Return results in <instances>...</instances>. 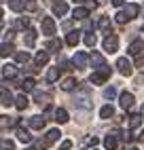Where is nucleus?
Listing matches in <instances>:
<instances>
[{
  "instance_id": "nucleus-1",
  "label": "nucleus",
  "mask_w": 144,
  "mask_h": 150,
  "mask_svg": "<svg viewBox=\"0 0 144 150\" xmlns=\"http://www.w3.org/2000/svg\"><path fill=\"white\" fill-rule=\"evenodd\" d=\"M102 45H104V51H106V53H115L117 49H119V38H117L115 34H108Z\"/></svg>"
},
{
  "instance_id": "nucleus-2",
  "label": "nucleus",
  "mask_w": 144,
  "mask_h": 150,
  "mask_svg": "<svg viewBox=\"0 0 144 150\" xmlns=\"http://www.w3.org/2000/svg\"><path fill=\"white\" fill-rule=\"evenodd\" d=\"M74 106H76V108H83V110H89L91 106H93V104H91V99H89V93H87V91L78 93V95L74 97Z\"/></svg>"
},
{
  "instance_id": "nucleus-3",
  "label": "nucleus",
  "mask_w": 144,
  "mask_h": 150,
  "mask_svg": "<svg viewBox=\"0 0 144 150\" xmlns=\"http://www.w3.org/2000/svg\"><path fill=\"white\" fill-rule=\"evenodd\" d=\"M108 76H110V68H104V70H98V72H93L89 81L93 83V85H102V83H104Z\"/></svg>"
},
{
  "instance_id": "nucleus-4",
  "label": "nucleus",
  "mask_w": 144,
  "mask_h": 150,
  "mask_svg": "<svg viewBox=\"0 0 144 150\" xmlns=\"http://www.w3.org/2000/svg\"><path fill=\"white\" fill-rule=\"evenodd\" d=\"M117 70L123 74V76H129L131 74V62L127 57H121V59H117Z\"/></svg>"
},
{
  "instance_id": "nucleus-5",
  "label": "nucleus",
  "mask_w": 144,
  "mask_h": 150,
  "mask_svg": "<svg viewBox=\"0 0 144 150\" xmlns=\"http://www.w3.org/2000/svg\"><path fill=\"white\" fill-rule=\"evenodd\" d=\"M43 34L49 36V38L55 34V21H53V17H43Z\"/></svg>"
},
{
  "instance_id": "nucleus-6",
  "label": "nucleus",
  "mask_w": 144,
  "mask_h": 150,
  "mask_svg": "<svg viewBox=\"0 0 144 150\" xmlns=\"http://www.w3.org/2000/svg\"><path fill=\"white\" fill-rule=\"evenodd\" d=\"M89 59H91V57H89L87 53H83V51H78V53L74 55V59H72V64H74L76 68H85Z\"/></svg>"
},
{
  "instance_id": "nucleus-7",
  "label": "nucleus",
  "mask_w": 144,
  "mask_h": 150,
  "mask_svg": "<svg viewBox=\"0 0 144 150\" xmlns=\"http://www.w3.org/2000/svg\"><path fill=\"white\" fill-rule=\"evenodd\" d=\"M140 51H144V42H142V40H133V42L127 47V53H129V55H140Z\"/></svg>"
},
{
  "instance_id": "nucleus-8",
  "label": "nucleus",
  "mask_w": 144,
  "mask_h": 150,
  "mask_svg": "<svg viewBox=\"0 0 144 150\" xmlns=\"http://www.w3.org/2000/svg\"><path fill=\"white\" fill-rule=\"evenodd\" d=\"M91 64L96 66V70H104V68H108V66L104 64V57H102L100 53H91Z\"/></svg>"
},
{
  "instance_id": "nucleus-9",
  "label": "nucleus",
  "mask_w": 144,
  "mask_h": 150,
  "mask_svg": "<svg viewBox=\"0 0 144 150\" xmlns=\"http://www.w3.org/2000/svg\"><path fill=\"white\" fill-rule=\"evenodd\" d=\"M131 106H133V95L127 93V91H123V93H121V108L127 110V108H131Z\"/></svg>"
},
{
  "instance_id": "nucleus-10",
  "label": "nucleus",
  "mask_w": 144,
  "mask_h": 150,
  "mask_svg": "<svg viewBox=\"0 0 144 150\" xmlns=\"http://www.w3.org/2000/svg\"><path fill=\"white\" fill-rule=\"evenodd\" d=\"M0 93H2V106H4V108H6V106H11V104L15 102V99H13V95H11V91L6 89V85H4L2 89H0Z\"/></svg>"
},
{
  "instance_id": "nucleus-11",
  "label": "nucleus",
  "mask_w": 144,
  "mask_h": 150,
  "mask_svg": "<svg viewBox=\"0 0 144 150\" xmlns=\"http://www.w3.org/2000/svg\"><path fill=\"white\" fill-rule=\"evenodd\" d=\"M24 42H26V47H34L36 45V32H34V30H26Z\"/></svg>"
},
{
  "instance_id": "nucleus-12",
  "label": "nucleus",
  "mask_w": 144,
  "mask_h": 150,
  "mask_svg": "<svg viewBox=\"0 0 144 150\" xmlns=\"http://www.w3.org/2000/svg\"><path fill=\"white\" fill-rule=\"evenodd\" d=\"M59 131H57V129H49V131H47V137H45V144L49 146V144H53V142H57V139H59Z\"/></svg>"
},
{
  "instance_id": "nucleus-13",
  "label": "nucleus",
  "mask_w": 144,
  "mask_h": 150,
  "mask_svg": "<svg viewBox=\"0 0 144 150\" xmlns=\"http://www.w3.org/2000/svg\"><path fill=\"white\" fill-rule=\"evenodd\" d=\"M72 17H74V19H87V17H89V8H85V6H76L74 11H72Z\"/></svg>"
},
{
  "instance_id": "nucleus-14",
  "label": "nucleus",
  "mask_w": 144,
  "mask_h": 150,
  "mask_svg": "<svg viewBox=\"0 0 144 150\" xmlns=\"http://www.w3.org/2000/svg\"><path fill=\"white\" fill-rule=\"evenodd\" d=\"M17 139H19V142H32V135H30L28 129L17 127Z\"/></svg>"
},
{
  "instance_id": "nucleus-15",
  "label": "nucleus",
  "mask_w": 144,
  "mask_h": 150,
  "mask_svg": "<svg viewBox=\"0 0 144 150\" xmlns=\"http://www.w3.org/2000/svg\"><path fill=\"white\" fill-rule=\"evenodd\" d=\"M24 0H9V8H11V11H15V13H21L24 11Z\"/></svg>"
},
{
  "instance_id": "nucleus-16",
  "label": "nucleus",
  "mask_w": 144,
  "mask_h": 150,
  "mask_svg": "<svg viewBox=\"0 0 144 150\" xmlns=\"http://www.w3.org/2000/svg\"><path fill=\"white\" fill-rule=\"evenodd\" d=\"M34 97H36V102H38V104H43V106H47V104L51 102V95H49V93H43V91H36Z\"/></svg>"
},
{
  "instance_id": "nucleus-17",
  "label": "nucleus",
  "mask_w": 144,
  "mask_h": 150,
  "mask_svg": "<svg viewBox=\"0 0 144 150\" xmlns=\"http://www.w3.org/2000/svg\"><path fill=\"white\" fill-rule=\"evenodd\" d=\"M104 146H106L108 150H115V148L119 146V142H117V135H106V137H104Z\"/></svg>"
},
{
  "instance_id": "nucleus-18",
  "label": "nucleus",
  "mask_w": 144,
  "mask_h": 150,
  "mask_svg": "<svg viewBox=\"0 0 144 150\" xmlns=\"http://www.w3.org/2000/svg\"><path fill=\"white\" fill-rule=\"evenodd\" d=\"M53 13L59 15V17L66 15V13H68V4H66V2H57V4H53Z\"/></svg>"
},
{
  "instance_id": "nucleus-19",
  "label": "nucleus",
  "mask_w": 144,
  "mask_h": 150,
  "mask_svg": "<svg viewBox=\"0 0 144 150\" xmlns=\"http://www.w3.org/2000/svg\"><path fill=\"white\" fill-rule=\"evenodd\" d=\"M19 87H21V91H24V93H30V91L34 89V81H32V78H24Z\"/></svg>"
},
{
  "instance_id": "nucleus-20",
  "label": "nucleus",
  "mask_w": 144,
  "mask_h": 150,
  "mask_svg": "<svg viewBox=\"0 0 144 150\" xmlns=\"http://www.w3.org/2000/svg\"><path fill=\"white\" fill-rule=\"evenodd\" d=\"M81 32H70L68 34V38H66V42L70 45V47H76L78 45V40H81V36H78Z\"/></svg>"
},
{
  "instance_id": "nucleus-21",
  "label": "nucleus",
  "mask_w": 144,
  "mask_h": 150,
  "mask_svg": "<svg viewBox=\"0 0 144 150\" xmlns=\"http://www.w3.org/2000/svg\"><path fill=\"white\" fill-rule=\"evenodd\" d=\"M17 74V68L15 66H2V76L4 78H13Z\"/></svg>"
},
{
  "instance_id": "nucleus-22",
  "label": "nucleus",
  "mask_w": 144,
  "mask_h": 150,
  "mask_svg": "<svg viewBox=\"0 0 144 150\" xmlns=\"http://www.w3.org/2000/svg\"><path fill=\"white\" fill-rule=\"evenodd\" d=\"M55 121H57V123H66V121H68V112H66L64 108H57V110H55Z\"/></svg>"
},
{
  "instance_id": "nucleus-23",
  "label": "nucleus",
  "mask_w": 144,
  "mask_h": 150,
  "mask_svg": "<svg viewBox=\"0 0 144 150\" xmlns=\"http://www.w3.org/2000/svg\"><path fill=\"white\" fill-rule=\"evenodd\" d=\"M57 78H59V66H57V68H51L49 72H47V81H49V83H55Z\"/></svg>"
},
{
  "instance_id": "nucleus-24",
  "label": "nucleus",
  "mask_w": 144,
  "mask_h": 150,
  "mask_svg": "<svg viewBox=\"0 0 144 150\" xmlns=\"http://www.w3.org/2000/svg\"><path fill=\"white\" fill-rule=\"evenodd\" d=\"M59 87L64 89V91H72V89L76 87V81H74V78H66V81H61Z\"/></svg>"
},
{
  "instance_id": "nucleus-25",
  "label": "nucleus",
  "mask_w": 144,
  "mask_h": 150,
  "mask_svg": "<svg viewBox=\"0 0 144 150\" xmlns=\"http://www.w3.org/2000/svg\"><path fill=\"white\" fill-rule=\"evenodd\" d=\"M30 125H32L34 129H43L45 127V118L43 116H32L30 118Z\"/></svg>"
},
{
  "instance_id": "nucleus-26",
  "label": "nucleus",
  "mask_w": 144,
  "mask_h": 150,
  "mask_svg": "<svg viewBox=\"0 0 144 150\" xmlns=\"http://www.w3.org/2000/svg\"><path fill=\"white\" fill-rule=\"evenodd\" d=\"M125 13H127V17H129V19H133V17H136V15L140 13V6H138V4H127Z\"/></svg>"
},
{
  "instance_id": "nucleus-27",
  "label": "nucleus",
  "mask_w": 144,
  "mask_h": 150,
  "mask_svg": "<svg viewBox=\"0 0 144 150\" xmlns=\"http://www.w3.org/2000/svg\"><path fill=\"white\" fill-rule=\"evenodd\" d=\"M47 49H49V51H53V53H59L61 51V40H49Z\"/></svg>"
},
{
  "instance_id": "nucleus-28",
  "label": "nucleus",
  "mask_w": 144,
  "mask_h": 150,
  "mask_svg": "<svg viewBox=\"0 0 144 150\" xmlns=\"http://www.w3.org/2000/svg\"><path fill=\"white\" fill-rule=\"evenodd\" d=\"M15 106H17L19 110H26V108H28V97H26V93L19 95V97L15 99Z\"/></svg>"
},
{
  "instance_id": "nucleus-29",
  "label": "nucleus",
  "mask_w": 144,
  "mask_h": 150,
  "mask_svg": "<svg viewBox=\"0 0 144 150\" xmlns=\"http://www.w3.org/2000/svg\"><path fill=\"white\" fill-rule=\"evenodd\" d=\"M98 25H100V30H104L106 34H110V19H108V17H102Z\"/></svg>"
},
{
  "instance_id": "nucleus-30",
  "label": "nucleus",
  "mask_w": 144,
  "mask_h": 150,
  "mask_svg": "<svg viewBox=\"0 0 144 150\" xmlns=\"http://www.w3.org/2000/svg\"><path fill=\"white\" fill-rule=\"evenodd\" d=\"M49 62V53H45V51H40L38 55H36V66H45Z\"/></svg>"
},
{
  "instance_id": "nucleus-31",
  "label": "nucleus",
  "mask_w": 144,
  "mask_h": 150,
  "mask_svg": "<svg viewBox=\"0 0 144 150\" xmlns=\"http://www.w3.org/2000/svg\"><path fill=\"white\" fill-rule=\"evenodd\" d=\"M112 114H115V110H112V106H104V108L100 110V116H102V118H110Z\"/></svg>"
},
{
  "instance_id": "nucleus-32",
  "label": "nucleus",
  "mask_w": 144,
  "mask_h": 150,
  "mask_svg": "<svg viewBox=\"0 0 144 150\" xmlns=\"http://www.w3.org/2000/svg\"><path fill=\"white\" fill-rule=\"evenodd\" d=\"M140 125H142V116H140V114H133L131 121H129V127H131V129H138Z\"/></svg>"
},
{
  "instance_id": "nucleus-33",
  "label": "nucleus",
  "mask_w": 144,
  "mask_h": 150,
  "mask_svg": "<svg viewBox=\"0 0 144 150\" xmlns=\"http://www.w3.org/2000/svg\"><path fill=\"white\" fill-rule=\"evenodd\" d=\"M28 23H30L28 19H26V17H21V19H17V21L13 23V28H15V30H26V28H28Z\"/></svg>"
},
{
  "instance_id": "nucleus-34",
  "label": "nucleus",
  "mask_w": 144,
  "mask_h": 150,
  "mask_svg": "<svg viewBox=\"0 0 144 150\" xmlns=\"http://www.w3.org/2000/svg\"><path fill=\"white\" fill-rule=\"evenodd\" d=\"M13 51H15V49H13V45H6V42H2V51H0V55H2V57L11 55Z\"/></svg>"
},
{
  "instance_id": "nucleus-35",
  "label": "nucleus",
  "mask_w": 144,
  "mask_h": 150,
  "mask_svg": "<svg viewBox=\"0 0 144 150\" xmlns=\"http://www.w3.org/2000/svg\"><path fill=\"white\" fill-rule=\"evenodd\" d=\"M15 59H17L19 64H28L30 55H28V53H24V51H19V53H15Z\"/></svg>"
},
{
  "instance_id": "nucleus-36",
  "label": "nucleus",
  "mask_w": 144,
  "mask_h": 150,
  "mask_svg": "<svg viewBox=\"0 0 144 150\" xmlns=\"http://www.w3.org/2000/svg\"><path fill=\"white\" fill-rule=\"evenodd\" d=\"M115 95H117V89H115V87H112V85L104 89V97H106V99H112V97H115Z\"/></svg>"
},
{
  "instance_id": "nucleus-37",
  "label": "nucleus",
  "mask_w": 144,
  "mask_h": 150,
  "mask_svg": "<svg viewBox=\"0 0 144 150\" xmlns=\"http://www.w3.org/2000/svg\"><path fill=\"white\" fill-rule=\"evenodd\" d=\"M96 42H98L96 34H87V36H85V45H87V47H96Z\"/></svg>"
},
{
  "instance_id": "nucleus-38",
  "label": "nucleus",
  "mask_w": 144,
  "mask_h": 150,
  "mask_svg": "<svg viewBox=\"0 0 144 150\" xmlns=\"http://www.w3.org/2000/svg\"><path fill=\"white\" fill-rule=\"evenodd\" d=\"M115 19H117L119 23H125L129 17H127V13H125V11H121V13H117V15H115Z\"/></svg>"
},
{
  "instance_id": "nucleus-39",
  "label": "nucleus",
  "mask_w": 144,
  "mask_h": 150,
  "mask_svg": "<svg viewBox=\"0 0 144 150\" xmlns=\"http://www.w3.org/2000/svg\"><path fill=\"white\" fill-rule=\"evenodd\" d=\"M2 150H13V144L6 142V139H2Z\"/></svg>"
},
{
  "instance_id": "nucleus-40",
  "label": "nucleus",
  "mask_w": 144,
  "mask_h": 150,
  "mask_svg": "<svg viewBox=\"0 0 144 150\" xmlns=\"http://www.w3.org/2000/svg\"><path fill=\"white\" fill-rule=\"evenodd\" d=\"M98 142H100V139H98L96 135H93V137H87V139H85V144H93V146H96Z\"/></svg>"
},
{
  "instance_id": "nucleus-41",
  "label": "nucleus",
  "mask_w": 144,
  "mask_h": 150,
  "mask_svg": "<svg viewBox=\"0 0 144 150\" xmlns=\"http://www.w3.org/2000/svg\"><path fill=\"white\" fill-rule=\"evenodd\" d=\"M70 146H72V142H68V139H66V142L61 144V150H70Z\"/></svg>"
},
{
  "instance_id": "nucleus-42",
  "label": "nucleus",
  "mask_w": 144,
  "mask_h": 150,
  "mask_svg": "<svg viewBox=\"0 0 144 150\" xmlns=\"http://www.w3.org/2000/svg\"><path fill=\"white\" fill-rule=\"evenodd\" d=\"M61 68H64V70H70V62H61Z\"/></svg>"
},
{
  "instance_id": "nucleus-43",
  "label": "nucleus",
  "mask_w": 144,
  "mask_h": 150,
  "mask_svg": "<svg viewBox=\"0 0 144 150\" xmlns=\"http://www.w3.org/2000/svg\"><path fill=\"white\" fill-rule=\"evenodd\" d=\"M123 2H125V0H112V4H115V6H121Z\"/></svg>"
},
{
  "instance_id": "nucleus-44",
  "label": "nucleus",
  "mask_w": 144,
  "mask_h": 150,
  "mask_svg": "<svg viewBox=\"0 0 144 150\" xmlns=\"http://www.w3.org/2000/svg\"><path fill=\"white\" fill-rule=\"evenodd\" d=\"M74 2H83V0H74Z\"/></svg>"
},
{
  "instance_id": "nucleus-45",
  "label": "nucleus",
  "mask_w": 144,
  "mask_h": 150,
  "mask_svg": "<svg viewBox=\"0 0 144 150\" xmlns=\"http://www.w3.org/2000/svg\"><path fill=\"white\" fill-rule=\"evenodd\" d=\"M28 150H36V148H28Z\"/></svg>"
},
{
  "instance_id": "nucleus-46",
  "label": "nucleus",
  "mask_w": 144,
  "mask_h": 150,
  "mask_svg": "<svg viewBox=\"0 0 144 150\" xmlns=\"http://www.w3.org/2000/svg\"><path fill=\"white\" fill-rule=\"evenodd\" d=\"M129 150H136V148H129Z\"/></svg>"
},
{
  "instance_id": "nucleus-47",
  "label": "nucleus",
  "mask_w": 144,
  "mask_h": 150,
  "mask_svg": "<svg viewBox=\"0 0 144 150\" xmlns=\"http://www.w3.org/2000/svg\"><path fill=\"white\" fill-rule=\"evenodd\" d=\"M91 150H98V148H91Z\"/></svg>"
},
{
  "instance_id": "nucleus-48",
  "label": "nucleus",
  "mask_w": 144,
  "mask_h": 150,
  "mask_svg": "<svg viewBox=\"0 0 144 150\" xmlns=\"http://www.w3.org/2000/svg\"><path fill=\"white\" fill-rule=\"evenodd\" d=\"M142 32H144V25H142Z\"/></svg>"
}]
</instances>
